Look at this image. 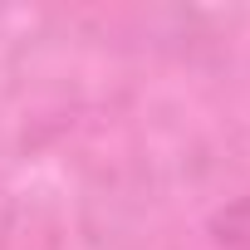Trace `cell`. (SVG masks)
Listing matches in <instances>:
<instances>
[{
  "instance_id": "obj_1",
  "label": "cell",
  "mask_w": 250,
  "mask_h": 250,
  "mask_svg": "<svg viewBox=\"0 0 250 250\" xmlns=\"http://www.w3.org/2000/svg\"><path fill=\"white\" fill-rule=\"evenodd\" d=\"M211 235H216L226 250H250V196L221 206V211L211 216Z\"/></svg>"
}]
</instances>
